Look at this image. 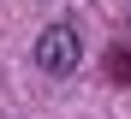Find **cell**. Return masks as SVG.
<instances>
[{
    "mask_svg": "<svg viewBox=\"0 0 131 119\" xmlns=\"http://www.w3.org/2000/svg\"><path fill=\"white\" fill-rule=\"evenodd\" d=\"M36 66L48 71V78H66V71H78V60H83V36H78V24H48V30L36 36Z\"/></svg>",
    "mask_w": 131,
    "mask_h": 119,
    "instance_id": "obj_1",
    "label": "cell"
}]
</instances>
